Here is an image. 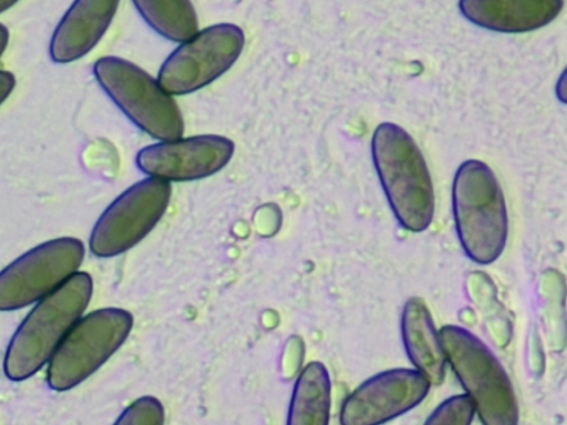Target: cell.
Returning <instances> with one entry per match:
<instances>
[{"instance_id":"1","label":"cell","mask_w":567,"mask_h":425,"mask_svg":"<svg viewBox=\"0 0 567 425\" xmlns=\"http://www.w3.org/2000/svg\"><path fill=\"white\" fill-rule=\"evenodd\" d=\"M371 155L389 206L402 228L422 232L434 217V188L424 156L412 136L391 122L380 123Z\"/></svg>"},{"instance_id":"2","label":"cell","mask_w":567,"mask_h":425,"mask_svg":"<svg viewBox=\"0 0 567 425\" xmlns=\"http://www.w3.org/2000/svg\"><path fill=\"white\" fill-rule=\"evenodd\" d=\"M93 291L87 272H75L40 299L12 335L3 360L11 381H22L49 362L54 351L81 318Z\"/></svg>"},{"instance_id":"3","label":"cell","mask_w":567,"mask_h":425,"mask_svg":"<svg viewBox=\"0 0 567 425\" xmlns=\"http://www.w3.org/2000/svg\"><path fill=\"white\" fill-rule=\"evenodd\" d=\"M455 230L464 253L475 263H493L503 253L508 215L502 186L493 169L480 159L464 160L452 184Z\"/></svg>"},{"instance_id":"4","label":"cell","mask_w":567,"mask_h":425,"mask_svg":"<svg viewBox=\"0 0 567 425\" xmlns=\"http://www.w3.org/2000/svg\"><path fill=\"white\" fill-rule=\"evenodd\" d=\"M440 340L460 384L475 404L484 425H516L519 408L512 381L493 351L473 332L445 324Z\"/></svg>"},{"instance_id":"5","label":"cell","mask_w":567,"mask_h":425,"mask_svg":"<svg viewBox=\"0 0 567 425\" xmlns=\"http://www.w3.org/2000/svg\"><path fill=\"white\" fill-rule=\"evenodd\" d=\"M92 72L106 95L145 134L158 141L183 136L182 112L157 79L114 55L97 59Z\"/></svg>"},{"instance_id":"6","label":"cell","mask_w":567,"mask_h":425,"mask_svg":"<svg viewBox=\"0 0 567 425\" xmlns=\"http://www.w3.org/2000/svg\"><path fill=\"white\" fill-rule=\"evenodd\" d=\"M132 326V314L121 308H103L80 318L49 360L50 388L62 392L83 382L123 344Z\"/></svg>"},{"instance_id":"7","label":"cell","mask_w":567,"mask_h":425,"mask_svg":"<svg viewBox=\"0 0 567 425\" xmlns=\"http://www.w3.org/2000/svg\"><path fill=\"white\" fill-rule=\"evenodd\" d=\"M244 44V31L234 23L206 27L171 52L158 70L157 81L171 95L200 90L234 65Z\"/></svg>"},{"instance_id":"8","label":"cell","mask_w":567,"mask_h":425,"mask_svg":"<svg viewBox=\"0 0 567 425\" xmlns=\"http://www.w3.org/2000/svg\"><path fill=\"white\" fill-rule=\"evenodd\" d=\"M171 195L169 182L156 177L130 186L96 220L90 236L91 252L109 258L134 247L163 217Z\"/></svg>"},{"instance_id":"9","label":"cell","mask_w":567,"mask_h":425,"mask_svg":"<svg viewBox=\"0 0 567 425\" xmlns=\"http://www.w3.org/2000/svg\"><path fill=\"white\" fill-rule=\"evenodd\" d=\"M81 240L60 237L45 241L0 271V311L21 309L55 290L81 266Z\"/></svg>"},{"instance_id":"10","label":"cell","mask_w":567,"mask_h":425,"mask_svg":"<svg viewBox=\"0 0 567 425\" xmlns=\"http://www.w3.org/2000/svg\"><path fill=\"white\" fill-rule=\"evenodd\" d=\"M430 387L429 380L414 367H394L379 372L363 381L343 400L340 423H386L423 402Z\"/></svg>"},{"instance_id":"11","label":"cell","mask_w":567,"mask_h":425,"mask_svg":"<svg viewBox=\"0 0 567 425\" xmlns=\"http://www.w3.org/2000/svg\"><path fill=\"white\" fill-rule=\"evenodd\" d=\"M234 152L235 144L226 136H182L141 148L135 163L147 176L167 182H189L209 177L223 169Z\"/></svg>"},{"instance_id":"12","label":"cell","mask_w":567,"mask_h":425,"mask_svg":"<svg viewBox=\"0 0 567 425\" xmlns=\"http://www.w3.org/2000/svg\"><path fill=\"white\" fill-rule=\"evenodd\" d=\"M118 4L120 0H73L52 32L51 60L65 64L87 54L109 29Z\"/></svg>"},{"instance_id":"13","label":"cell","mask_w":567,"mask_h":425,"mask_svg":"<svg viewBox=\"0 0 567 425\" xmlns=\"http://www.w3.org/2000/svg\"><path fill=\"white\" fill-rule=\"evenodd\" d=\"M564 0H460L463 17L477 27L503 33L529 32L547 25Z\"/></svg>"},{"instance_id":"14","label":"cell","mask_w":567,"mask_h":425,"mask_svg":"<svg viewBox=\"0 0 567 425\" xmlns=\"http://www.w3.org/2000/svg\"><path fill=\"white\" fill-rule=\"evenodd\" d=\"M401 336L410 362L431 385L445 379L446 359L432 314L420 297L409 298L401 313Z\"/></svg>"},{"instance_id":"15","label":"cell","mask_w":567,"mask_h":425,"mask_svg":"<svg viewBox=\"0 0 567 425\" xmlns=\"http://www.w3.org/2000/svg\"><path fill=\"white\" fill-rule=\"evenodd\" d=\"M331 407V381L319 361L308 363L293 386L287 424L327 425Z\"/></svg>"},{"instance_id":"16","label":"cell","mask_w":567,"mask_h":425,"mask_svg":"<svg viewBox=\"0 0 567 425\" xmlns=\"http://www.w3.org/2000/svg\"><path fill=\"white\" fill-rule=\"evenodd\" d=\"M143 20L161 37L183 42L198 31V18L190 0H132Z\"/></svg>"},{"instance_id":"17","label":"cell","mask_w":567,"mask_h":425,"mask_svg":"<svg viewBox=\"0 0 567 425\" xmlns=\"http://www.w3.org/2000/svg\"><path fill=\"white\" fill-rule=\"evenodd\" d=\"M476 414L475 404L466 393L444 400L424 422L427 425H470Z\"/></svg>"},{"instance_id":"18","label":"cell","mask_w":567,"mask_h":425,"mask_svg":"<svg viewBox=\"0 0 567 425\" xmlns=\"http://www.w3.org/2000/svg\"><path fill=\"white\" fill-rule=\"evenodd\" d=\"M164 423V408L153 396H144L127 406L115 424L161 425Z\"/></svg>"},{"instance_id":"19","label":"cell","mask_w":567,"mask_h":425,"mask_svg":"<svg viewBox=\"0 0 567 425\" xmlns=\"http://www.w3.org/2000/svg\"><path fill=\"white\" fill-rule=\"evenodd\" d=\"M16 86V76L6 70H0V105L9 97Z\"/></svg>"},{"instance_id":"20","label":"cell","mask_w":567,"mask_h":425,"mask_svg":"<svg viewBox=\"0 0 567 425\" xmlns=\"http://www.w3.org/2000/svg\"><path fill=\"white\" fill-rule=\"evenodd\" d=\"M9 42V30L8 28L0 22V58L6 51Z\"/></svg>"},{"instance_id":"21","label":"cell","mask_w":567,"mask_h":425,"mask_svg":"<svg viewBox=\"0 0 567 425\" xmlns=\"http://www.w3.org/2000/svg\"><path fill=\"white\" fill-rule=\"evenodd\" d=\"M19 0H0V13L7 11L14 6Z\"/></svg>"}]
</instances>
